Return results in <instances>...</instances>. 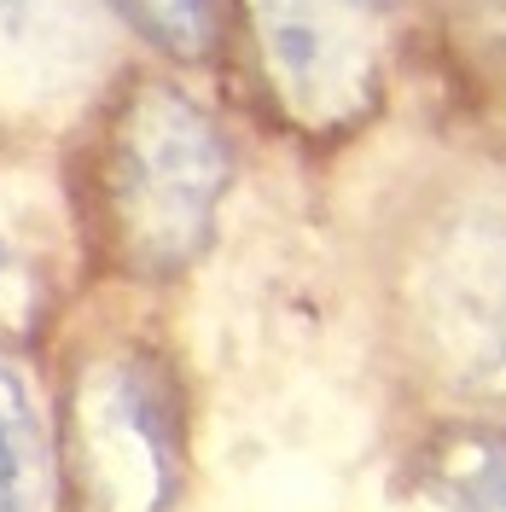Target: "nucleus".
<instances>
[{
    "instance_id": "8",
    "label": "nucleus",
    "mask_w": 506,
    "mask_h": 512,
    "mask_svg": "<svg viewBox=\"0 0 506 512\" xmlns=\"http://www.w3.org/2000/svg\"><path fill=\"white\" fill-rule=\"evenodd\" d=\"M134 30L152 35L163 53H181V59H198L210 41H216V12L222 0H117Z\"/></svg>"
},
{
    "instance_id": "9",
    "label": "nucleus",
    "mask_w": 506,
    "mask_h": 512,
    "mask_svg": "<svg viewBox=\"0 0 506 512\" xmlns=\"http://www.w3.org/2000/svg\"><path fill=\"white\" fill-rule=\"evenodd\" d=\"M6 262H12V245H6V233H0V280H6Z\"/></svg>"
},
{
    "instance_id": "2",
    "label": "nucleus",
    "mask_w": 506,
    "mask_h": 512,
    "mask_svg": "<svg viewBox=\"0 0 506 512\" xmlns=\"http://www.w3.org/2000/svg\"><path fill=\"white\" fill-rule=\"evenodd\" d=\"M76 466L94 512H163L175 489V419L163 384L117 361L76 396Z\"/></svg>"
},
{
    "instance_id": "6",
    "label": "nucleus",
    "mask_w": 506,
    "mask_h": 512,
    "mask_svg": "<svg viewBox=\"0 0 506 512\" xmlns=\"http://www.w3.org/2000/svg\"><path fill=\"white\" fill-rule=\"evenodd\" d=\"M256 18L268 30V53H274L285 82L297 94L320 88L332 59H338V35H332L326 0H256Z\"/></svg>"
},
{
    "instance_id": "3",
    "label": "nucleus",
    "mask_w": 506,
    "mask_h": 512,
    "mask_svg": "<svg viewBox=\"0 0 506 512\" xmlns=\"http://www.w3.org/2000/svg\"><path fill=\"white\" fill-rule=\"evenodd\" d=\"M94 53V0H0V59L53 82Z\"/></svg>"
},
{
    "instance_id": "1",
    "label": "nucleus",
    "mask_w": 506,
    "mask_h": 512,
    "mask_svg": "<svg viewBox=\"0 0 506 512\" xmlns=\"http://www.w3.org/2000/svg\"><path fill=\"white\" fill-rule=\"evenodd\" d=\"M227 181V152L210 117L175 88L128 99L111 134V204L128 251L146 268H175L210 233Z\"/></svg>"
},
{
    "instance_id": "5",
    "label": "nucleus",
    "mask_w": 506,
    "mask_h": 512,
    "mask_svg": "<svg viewBox=\"0 0 506 512\" xmlns=\"http://www.w3.org/2000/svg\"><path fill=\"white\" fill-rule=\"evenodd\" d=\"M47 483V443L30 384L0 361V512H30Z\"/></svg>"
},
{
    "instance_id": "4",
    "label": "nucleus",
    "mask_w": 506,
    "mask_h": 512,
    "mask_svg": "<svg viewBox=\"0 0 506 512\" xmlns=\"http://www.w3.org/2000/svg\"><path fill=\"white\" fill-rule=\"evenodd\" d=\"M443 320L466 379L506 384V256H495V268L454 286V303Z\"/></svg>"
},
{
    "instance_id": "7",
    "label": "nucleus",
    "mask_w": 506,
    "mask_h": 512,
    "mask_svg": "<svg viewBox=\"0 0 506 512\" xmlns=\"http://www.w3.org/2000/svg\"><path fill=\"white\" fill-rule=\"evenodd\" d=\"M437 495L448 512H506V431H460L437 454Z\"/></svg>"
}]
</instances>
